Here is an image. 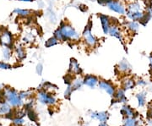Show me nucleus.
Instances as JSON below:
<instances>
[{
	"instance_id": "11",
	"label": "nucleus",
	"mask_w": 152,
	"mask_h": 126,
	"mask_svg": "<svg viewBox=\"0 0 152 126\" xmlns=\"http://www.w3.org/2000/svg\"><path fill=\"white\" fill-rule=\"evenodd\" d=\"M140 23L137 21H126L124 24V27L126 31L132 35H135L139 32L140 29Z\"/></svg>"
},
{
	"instance_id": "5",
	"label": "nucleus",
	"mask_w": 152,
	"mask_h": 126,
	"mask_svg": "<svg viewBox=\"0 0 152 126\" xmlns=\"http://www.w3.org/2000/svg\"><path fill=\"white\" fill-rule=\"evenodd\" d=\"M4 96L7 98V101L10 103L12 106H20L21 105L22 101L21 97L20 96V94H18L12 88H7L6 90H4Z\"/></svg>"
},
{
	"instance_id": "39",
	"label": "nucleus",
	"mask_w": 152,
	"mask_h": 126,
	"mask_svg": "<svg viewBox=\"0 0 152 126\" xmlns=\"http://www.w3.org/2000/svg\"><path fill=\"white\" fill-rule=\"evenodd\" d=\"M15 125H21V124H23V119H17L15 120Z\"/></svg>"
},
{
	"instance_id": "43",
	"label": "nucleus",
	"mask_w": 152,
	"mask_h": 126,
	"mask_svg": "<svg viewBox=\"0 0 152 126\" xmlns=\"http://www.w3.org/2000/svg\"><path fill=\"white\" fill-rule=\"evenodd\" d=\"M123 126H124V125H123Z\"/></svg>"
},
{
	"instance_id": "26",
	"label": "nucleus",
	"mask_w": 152,
	"mask_h": 126,
	"mask_svg": "<svg viewBox=\"0 0 152 126\" xmlns=\"http://www.w3.org/2000/svg\"><path fill=\"white\" fill-rule=\"evenodd\" d=\"M121 114L127 118H131L134 116V111L129 106L124 105V106H123V108L121 109Z\"/></svg>"
},
{
	"instance_id": "37",
	"label": "nucleus",
	"mask_w": 152,
	"mask_h": 126,
	"mask_svg": "<svg viewBox=\"0 0 152 126\" xmlns=\"http://www.w3.org/2000/svg\"><path fill=\"white\" fill-rule=\"evenodd\" d=\"M149 64H150V70H151V71L152 73V53L149 57Z\"/></svg>"
},
{
	"instance_id": "17",
	"label": "nucleus",
	"mask_w": 152,
	"mask_h": 126,
	"mask_svg": "<svg viewBox=\"0 0 152 126\" xmlns=\"http://www.w3.org/2000/svg\"><path fill=\"white\" fill-rule=\"evenodd\" d=\"M152 19V5L146 6V10L145 13V16L142 19V21L140 23L143 26H145L147 24L150 22V21Z\"/></svg>"
},
{
	"instance_id": "15",
	"label": "nucleus",
	"mask_w": 152,
	"mask_h": 126,
	"mask_svg": "<svg viewBox=\"0 0 152 126\" xmlns=\"http://www.w3.org/2000/svg\"><path fill=\"white\" fill-rule=\"evenodd\" d=\"M131 65L129 63V61L127 59H124L123 60H121L118 64V70H119L121 73H124V74H128L129 73L131 70Z\"/></svg>"
},
{
	"instance_id": "34",
	"label": "nucleus",
	"mask_w": 152,
	"mask_h": 126,
	"mask_svg": "<svg viewBox=\"0 0 152 126\" xmlns=\"http://www.w3.org/2000/svg\"><path fill=\"white\" fill-rule=\"evenodd\" d=\"M96 1L97 2L98 4H100V5L102 6H106V7H107V5L112 0H96Z\"/></svg>"
},
{
	"instance_id": "29",
	"label": "nucleus",
	"mask_w": 152,
	"mask_h": 126,
	"mask_svg": "<svg viewBox=\"0 0 152 126\" xmlns=\"http://www.w3.org/2000/svg\"><path fill=\"white\" fill-rule=\"evenodd\" d=\"M53 36L58 39L60 42H64V37H63V35H62V32H61V31H60L59 27H57L55 29Z\"/></svg>"
},
{
	"instance_id": "25",
	"label": "nucleus",
	"mask_w": 152,
	"mask_h": 126,
	"mask_svg": "<svg viewBox=\"0 0 152 126\" xmlns=\"http://www.w3.org/2000/svg\"><path fill=\"white\" fill-rule=\"evenodd\" d=\"M60 42L58 40V39L56 38L55 37H49L46 42H45V47L46 48H53V47H54L56 45H58V44H59Z\"/></svg>"
},
{
	"instance_id": "7",
	"label": "nucleus",
	"mask_w": 152,
	"mask_h": 126,
	"mask_svg": "<svg viewBox=\"0 0 152 126\" xmlns=\"http://www.w3.org/2000/svg\"><path fill=\"white\" fill-rule=\"evenodd\" d=\"M0 45L2 47L12 48L14 45V37L12 33L7 29L0 31Z\"/></svg>"
},
{
	"instance_id": "21",
	"label": "nucleus",
	"mask_w": 152,
	"mask_h": 126,
	"mask_svg": "<svg viewBox=\"0 0 152 126\" xmlns=\"http://www.w3.org/2000/svg\"><path fill=\"white\" fill-rule=\"evenodd\" d=\"M13 12H14V14H16L17 15L22 17V18H27V17L31 16L32 14V11L30 10H24V9H19V8L15 9Z\"/></svg>"
},
{
	"instance_id": "4",
	"label": "nucleus",
	"mask_w": 152,
	"mask_h": 126,
	"mask_svg": "<svg viewBox=\"0 0 152 126\" xmlns=\"http://www.w3.org/2000/svg\"><path fill=\"white\" fill-rule=\"evenodd\" d=\"M113 22L110 30H109V36L113 37L114 38L118 39L119 42H121L123 44H124V33L123 32V29L121 28V26L118 22Z\"/></svg>"
},
{
	"instance_id": "16",
	"label": "nucleus",
	"mask_w": 152,
	"mask_h": 126,
	"mask_svg": "<svg viewBox=\"0 0 152 126\" xmlns=\"http://www.w3.org/2000/svg\"><path fill=\"white\" fill-rule=\"evenodd\" d=\"M14 51H15V54L19 60H23L26 57V53L25 48L20 44H18L16 46H15Z\"/></svg>"
},
{
	"instance_id": "1",
	"label": "nucleus",
	"mask_w": 152,
	"mask_h": 126,
	"mask_svg": "<svg viewBox=\"0 0 152 126\" xmlns=\"http://www.w3.org/2000/svg\"><path fill=\"white\" fill-rule=\"evenodd\" d=\"M58 27L63 35L64 42H76L81 39V34H80L70 23L61 21Z\"/></svg>"
},
{
	"instance_id": "32",
	"label": "nucleus",
	"mask_w": 152,
	"mask_h": 126,
	"mask_svg": "<svg viewBox=\"0 0 152 126\" xmlns=\"http://www.w3.org/2000/svg\"><path fill=\"white\" fill-rule=\"evenodd\" d=\"M0 69H2V70H10V69H11V65L9 64L8 63H6V62L0 61Z\"/></svg>"
},
{
	"instance_id": "35",
	"label": "nucleus",
	"mask_w": 152,
	"mask_h": 126,
	"mask_svg": "<svg viewBox=\"0 0 152 126\" xmlns=\"http://www.w3.org/2000/svg\"><path fill=\"white\" fill-rule=\"evenodd\" d=\"M136 85L140 86H145L147 85V82L143 79H139L138 81H136Z\"/></svg>"
},
{
	"instance_id": "10",
	"label": "nucleus",
	"mask_w": 152,
	"mask_h": 126,
	"mask_svg": "<svg viewBox=\"0 0 152 126\" xmlns=\"http://www.w3.org/2000/svg\"><path fill=\"white\" fill-rule=\"evenodd\" d=\"M98 86L101 90H102L108 94L109 96H114V93L116 92L113 85L107 81H105V80H100Z\"/></svg>"
},
{
	"instance_id": "8",
	"label": "nucleus",
	"mask_w": 152,
	"mask_h": 126,
	"mask_svg": "<svg viewBox=\"0 0 152 126\" xmlns=\"http://www.w3.org/2000/svg\"><path fill=\"white\" fill-rule=\"evenodd\" d=\"M98 18H99V21L101 23V27H102L103 34L106 36L108 35L110 27L113 24L112 18L109 17L108 15H104V14H99Z\"/></svg>"
},
{
	"instance_id": "12",
	"label": "nucleus",
	"mask_w": 152,
	"mask_h": 126,
	"mask_svg": "<svg viewBox=\"0 0 152 126\" xmlns=\"http://www.w3.org/2000/svg\"><path fill=\"white\" fill-rule=\"evenodd\" d=\"M69 72L72 75H80L83 70H82L81 67L80 65V64L78 63V61L75 59H71L69 62Z\"/></svg>"
},
{
	"instance_id": "6",
	"label": "nucleus",
	"mask_w": 152,
	"mask_h": 126,
	"mask_svg": "<svg viewBox=\"0 0 152 126\" xmlns=\"http://www.w3.org/2000/svg\"><path fill=\"white\" fill-rule=\"evenodd\" d=\"M146 10V6L145 2L142 0H134L127 4L126 14H134V13H140L145 12Z\"/></svg>"
},
{
	"instance_id": "22",
	"label": "nucleus",
	"mask_w": 152,
	"mask_h": 126,
	"mask_svg": "<svg viewBox=\"0 0 152 126\" xmlns=\"http://www.w3.org/2000/svg\"><path fill=\"white\" fill-rule=\"evenodd\" d=\"M2 57L4 59V60L9 61L12 58V55H13V52L11 48L9 47H2Z\"/></svg>"
},
{
	"instance_id": "3",
	"label": "nucleus",
	"mask_w": 152,
	"mask_h": 126,
	"mask_svg": "<svg viewBox=\"0 0 152 126\" xmlns=\"http://www.w3.org/2000/svg\"><path fill=\"white\" fill-rule=\"evenodd\" d=\"M107 9L113 13L119 15L120 16H125L127 11V5L121 0H112L107 5Z\"/></svg>"
},
{
	"instance_id": "30",
	"label": "nucleus",
	"mask_w": 152,
	"mask_h": 126,
	"mask_svg": "<svg viewBox=\"0 0 152 126\" xmlns=\"http://www.w3.org/2000/svg\"><path fill=\"white\" fill-rule=\"evenodd\" d=\"M42 88L44 89V91H47V92H50V91H53L57 89V86L53 85L52 83L50 82H44L42 84Z\"/></svg>"
},
{
	"instance_id": "18",
	"label": "nucleus",
	"mask_w": 152,
	"mask_h": 126,
	"mask_svg": "<svg viewBox=\"0 0 152 126\" xmlns=\"http://www.w3.org/2000/svg\"><path fill=\"white\" fill-rule=\"evenodd\" d=\"M91 118L97 119L102 123H105L108 119V114L106 112H96V113H92L91 114Z\"/></svg>"
},
{
	"instance_id": "24",
	"label": "nucleus",
	"mask_w": 152,
	"mask_h": 126,
	"mask_svg": "<svg viewBox=\"0 0 152 126\" xmlns=\"http://www.w3.org/2000/svg\"><path fill=\"white\" fill-rule=\"evenodd\" d=\"M136 98L138 100V103L140 107H143L145 104L146 102V92H141L140 93L136 95Z\"/></svg>"
},
{
	"instance_id": "9",
	"label": "nucleus",
	"mask_w": 152,
	"mask_h": 126,
	"mask_svg": "<svg viewBox=\"0 0 152 126\" xmlns=\"http://www.w3.org/2000/svg\"><path fill=\"white\" fill-rule=\"evenodd\" d=\"M38 100L42 104L53 105L56 103V98L53 94L49 93L47 91H41L37 95Z\"/></svg>"
},
{
	"instance_id": "20",
	"label": "nucleus",
	"mask_w": 152,
	"mask_h": 126,
	"mask_svg": "<svg viewBox=\"0 0 152 126\" xmlns=\"http://www.w3.org/2000/svg\"><path fill=\"white\" fill-rule=\"evenodd\" d=\"M114 97L116 98V100H118L119 103H126L127 98L125 97V90H124L123 88L118 89L114 93Z\"/></svg>"
},
{
	"instance_id": "40",
	"label": "nucleus",
	"mask_w": 152,
	"mask_h": 126,
	"mask_svg": "<svg viewBox=\"0 0 152 126\" xmlns=\"http://www.w3.org/2000/svg\"><path fill=\"white\" fill-rule=\"evenodd\" d=\"M20 2H25V3H31V2H34L35 0H18Z\"/></svg>"
},
{
	"instance_id": "36",
	"label": "nucleus",
	"mask_w": 152,
	"mask_h": 126,
	"mask_svg": "<svg viewBox=\"0 0 152 126\" xmlns=\"http://www.w3.org/2000/svg\"><path fill=\"white\" fill-rule=\"evenodd\" d=\"M28 114H29V117H30V119H31V120L35 121L36 119H37V115L33 113L32 111H30Z\"/></svg>"
},
{
	"instance_id": "28",
	"label": "nucleus",
	"mask_w": 152,
	"mask_h": 126,
	"mask_svg": "<svg viewBox=\"0 0 152 126\" xmlns=\"http://www.w3.org/2000/svg\"><path fill=\"white\" fill-rule=\"evenodd\" d=\"M10 111V107L6 103L0 105V114H7Z\"/></svg>"
},
{
	"instance_id": "13",
	"label": "nucleus",
	"mask_w": 152,
	"mask_h": 126,
	"mask_svg": "<svg viewBox=\"0 0 152 126\" xmlns=\"http://www.w3.org/2000/svg\"><path fill=\"white\" fill-rule=\"evenodd\" d=\"M84 80V85L90 88H96L99 84V79L97 76L94 75H87L83 77Z\"/></svg>"
},
{
	"instance_id": "27",
	"label": "nucleus",
	"mask_w": 152,
	"mask_h": 126,
	"mask_svg": "<svg viewBox=\"0 0 152 126\" xmlns=\"http://www.w3.org/2000/svg\"><path fill=\"white\" fill-rule=\"evenodd\" d=\"M138 125V122L135 119H134L133 117L131 118H127L124 120V126H137Z\"/></svg>"
},
{
	"instance_id": "19",
	"label": "nucleus",
	"mask_w": 152,
	"mask_h": 126,
	"mask_svg": "<svg viewBox=\"0 0 152 126\" xmlns=\"http://www.w3.org/2000/svg\"><path fill=\"white\" fill-rule=\"evenodd\" d=\"M70 86H72L74 91L78 90V89H80L84 86V80H83V78L80 75H77L75 78H74V80H73Z\"/></svg>"
},
{
	"instance_id": "14",
	"label": "nucleus",
	"mask_w": 152,
	"mask_h": 126,
	"mask_svg": "<svg viewBox=\"0 0 152 126\" xmlns=\"http://www.w3.org/2000/svg\"><path fill=\"white\" fill-rule=\"evenodd\" d=\"M136 86V81L131 77H125L122 81V88L125 91L132 90Z\"/></svg>"
},
{
	"instance_id": "38",
	"label": "nucleus",
	"mask_w": 152,
	"mask_h": 126,
	"mask_svg": "<svg viewBox=\"0 0 152 126\" xmlns=\"http://www.w3.org/2000/svg\"><path fill=\"white\" fill-rule=\"evenodd\" d=\"M38 6H39L40 8H44V7H45V3H44L42 0H39V1H38Z\"/></svg>"
},
{
	"instance_id": "2",
	"label": "nucleus",
	"mask_w": 152,
	"mask_h": 126,
	"mask_svg": "<svg viewBox=\"0 0 152 126\" xmlns=\"http://www.w3.org/2000/svg\"><path fill=\"white\" fill-rule=\"evenodd\" d=\"M81 38L83 43L85 44L88 48L93 49V48H96L99 44V39L92 32V25H91V21L87 24L86 26L84 29L81 34Z\"/></svg>"
},
{
	"instance_id": "23",
	"label": "nucleus",
	"mask_w": 152,
	"mask_h": 126,
	"mask_svg": "<svg viewBox=\"0 0 152 126\" xmlns=\"http://www.w3.org/2000/svg\"><path fill=\"white\" fill-rule=\"evenodd\" d=\"M47 16L48 17V20L51 23L55 24L57 22V20H58L57 15H56V13H55L54 10H53V8L51 6L47 9Z\"/></svg>"
},
{
	"instance_id": "41",
	"label": "nucleus",
	"mask_w": 152,
	"mask_h": 126,
	"mask_svg": "<svg viewBox=\"0 0 152 126\" xmlns=\"http://www.w3.org/2000/svg\"><path fill=\"white\" fill-rule=\"evenodd\" d=\"M149 114H150L151 117H152V108H151V109H150V113H149Z\"/></svg>"
},
{
	"instance_id": "33",
	"label": "nucleus",
	"mask_w": 152,
	"mask_h": 126,
	"mask_svg": "<svg viewBox=\"0 0 152 126\" xmlns=\"http://www.w3.org/2000/svg\"><path fill=\"white\" fill-rule=\"evenodd\" d=\"M36 72L37 74L39 75H42V72H43V65L42 64H38L37 65V68H36Z\"/></svg>"
},
{
	"instance_id": "42",
	"label": "nucleus",
	"mask_w": 152,
	"mask_h": 126,
	"mask_svg": "<svg viewBox=\"0 0 152 126\" xmlns=\"http://www.w3.org/2000/svg\"><path fill=\"white\" fill-rule=\"evenodd\" d=\"M99 126H107V125H106L105 123H102V124H101V125H100Z\"/></svg>"
},
{
	"instance_id": "31",
	"label": "nucleus",
	"mask_w": 152,
	"mask_h": 126,
	"mask_svg": "<svg viewBox=\"0 0 152 126\" xmlns=\"http://www.w3.org/2000/svg\"><path fill=\"white\" fill-rule=\"evenodd\" d=\"M73 92H74V90H73L72 86H71L70 85H69V86H68V87H67V89H66L65 92H64V97H65L66 98H69V97H70L71 94H72Z\"/></svg>"
}]
</instances>
